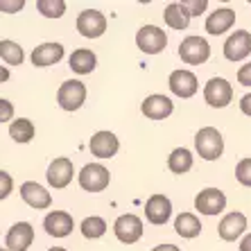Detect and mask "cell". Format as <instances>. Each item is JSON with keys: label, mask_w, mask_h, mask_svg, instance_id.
Listing matches in <instances>:
<instances>
[{"label": "cell", "mask_w": 251, "mask_h": 251, "mask_svg": "<svg viewBox=\"0 0 251 251\" xmlns=\"http://www.w3.org/2000/svg\"><path fill=\"white\" fill-rule=\"evenodd\" d=\"M163 18H165V25L172 29H186L188 23H190V14H188V9L181 5V2H170L168 7H165L163 12Z\"/></svg>", "instance_id": "obj_23"}, {"label": "cell", "mask_w": 251, "mask_h": 251, "mask_svg": "<svg viewBox=\"0 0 251 251\" xmlns=\"http://www.w3.org/2000/svg\"><path fill=\"white\" fill-rule=\"evenodd\" d=\"M9 136H12L16 143H29L34 138V125L27 118H18L9 125Z\"/></svg>", "instance_id": "obj_26"}, {"label": "cell", "mask_w": 251, "mask_h": 251, "mask_svg": "<svg viewBox=\"0 0 251 251\" xmlns=\"http://www.w3.org/2000/svg\"><path fill=\"white\" fill-rule=\"evenodd\" d=\"M57 102L64 111H77L86 102V86L79 79H68L59 86Z\"/></svg>", "instance_id": "obj_4"}, {"label": "cell", "mask_w": 251, "mask_h": 251, "mask_svg": "<svg viewBox=\"0 0 251 251\" xmlns=\"http://www.w3.org/2000/svg\"><path fill=\"white\" fill-rule=\"evenodd\" d=\"M7 79H9V70H7L5 66H0V84L7 82Z\"/></svg>", "instance_id": "obj_39"}, {"label": "cell", "mask_w": 251, "mask_h": 251, "mask_svg": "<svg viewBox=\"0 0 251 251\" xmlns=\"http://www.w3.org/2000/svg\"><path fill=\"white\" fill-rule=\"evenodd\" d=\"M168 86H170V91H172L176 98L188 100V98H193V95L197 93L199 84H197V77H195V73L179 68V70H172V73H170Z\"/></svg>", "instance_id": "obj_8"}, {"label": "cell", "mask_w": 251, "mask_h": 251, "mask_svg": "<svg viewBox=\"0 0 251 251\" xmlns=\"http://www.w3.org/2000/svg\"><path fill=\"white\" fill-rule=\"evenodd\" d=\"M152 251H181V249L175 245H158V247H154Z\"/></svg>", "instance_id": "obj_38"}, {"label": "cell", "mask_w": 251, "mask_h": 251, "mask_svg": "<svg viewBox=\"0 0 251 251\" xmlns=\"http://www.w3.org/2000/svg\"><path fill=\"white\" fill-rule=\"evenodd\" d=\"M21 199L36 210H43L52 204V195L48 193L43 186H39L36 181H25L21 186Z\"/></svg>", "instance_id": "obj_19"}, {"label": "cell", "mask_w": 251, "mask_h": 251, "mask_svg": "<svg viewBox=\"0 0 251 251\" xmlns=\"http://www.w3.org/2000/svg\"><path fill=\"white\" fill-rule=\"evenodd\" d=\"M204 100L213 109H224L231 104L233 100V86L224 79V77H213L204 86Z\"/></svg>", "instance_id": "obj_6"}, {"label": "cell", "mask_w": 251, "mask_h": 251, "mask_svg": "<svg viewBox=\"0 0 251 251\" xmlns=\"http://www.w3.org/2000/svg\"><path fill=\"white\" fill-rule=\"evenodd\" d=\"M145 217L154 226H163L172 217V201L165 195H152L145 204Z\"/></svg>", "instance_id": "obj_12"}, {"label": "cell", "mask_w": 251, "mask_h": 251, "mask_svg": "<svg viewBox=\"0 0 251 251\" xmlns=\"http://www.w3.org/2000/svg\"><path fill=\"white\" fill-rule=\"evenodd\" d=\"M251 54V32L235 29L224 43V57L228 61H242Z\"/></svg>", "instance_id": "obj_11"}, {"label": "cell", "mask_w": 251, "mask_h": 251, "mask_svg": "<svg viewBox=\"0 0 251 251\" xmlns=\"http://www.w3.org/2000/svg\"><path fill=\"white\" fill-rule=\"evenodd\" d=\"M240 251H251V233H247L240 242Z\"/></svg>", "instance_id": "obj_37"}, {"label": "cell", "mask_w": 251, "mask_h": 251, "mask_svg": "<svg viewBox=\"0 0 251 251\" xmlns=\"http://www.w3.org/2000/svg\"><path fill=\"white\" fill-rule=\"evenodd\" d=\"M179 57H181V61L188 66L206 64L210 57V46L201 36H188V39H183V41L179 43Z\"/></svg>", "instance_id": "obj_2"}, {"label": "cell", "mask_w": 251, "mask_h": 251, "mask_svg": "<svg viewBox=\"0 0 251 251\" xmlns=\"http://www.w3.org/2000/svg\"><path fill=\"white\" fill-rule=\"evenodd\" d=\"M36 9L46 18H61L66 12V2L64 0H39V2H36Z\"/></svg>", "instance_id": "obj_29"}, {"label": "cell", "mask_w": 251, "mask_h": 251, "mask_svg": "<svg viewBox=\"0 0 251 251\" xmlns=\"http://www.w3.org/2000/svg\"><path fill=\"white\" fill-rule=\"evenodd\" d=\"M175 231L181 235V238L193 240L201 233V222H199V217L193 215V213H181V215L175 220Z\"/></svg>", "instance_id": "obj_25"}, {"label": "cell", "mask_w": 251, "mask_h": 251, "mask_svg": "<svg viewBox=\"0 0 251 251\" xmlns=\"http://www.w3.org/2000/svg\"><path fill=\"white\" fill-rule=\"evenodd\" d=\"M233 23H235V12L228 9V7H222V9H217V12H213L206 18V32L213 36H220L226 29L233 27Z\"/></svg>", "instance_id": "obj_21"}, {"label": "cell", "mask_w": 251, "mask_h": 251, "mask_svg": "<svg viewBox=\"0 0 251 251\" xmlns=\"http://www.w3.org/2000/svg\"><path fill=\"white\" fill-rule=\"evenodd\" d=\"M118 147H120V143H118L116 134H111V131H98V134H93L91 140H88V150H91V154L98 158L116 156Z\"/></svg>", "instance_id": "obj_18"}, {"label": "cell", "mask_w": 251, "mask_h": 251, "mask_svg": "<svg viewBox=\"0 0 251 251\" xmlns=\"http://www.w3.org/2000/svg\"><path fill=\"white\" fill-rule=\"evenodd\" d=\"M77 32L86 39H98L106 32V18L98 9H84L77 16Z\"/></svg>", "instance_id": "obj_7"}, {"label": "cell", "mask_w": 251, "mask_h": 251, "mask_svg": "<svg viewBox=\"0 0 251 251\" xmlns=\"http://www.w3.org/2000/svg\"><path fill=\"white\" fill-rule=\"evenodd\" d=\"M64 59V46L61 43H41L39 48L32 50V64L36 68H46Z\"/></svg>", "instance_id": "obj_20"}, {"label": "cell", "mask_w": 251, "mask_h": 251, "mask_svg": "<svg viewBox=\"0 0 251 251\" xmlns=\"http://www.w3.org/2000/svg\"><path fill=\"white\" fill-rule=\"evenodd\" d=\"M238 82L242 84V86H251V61H249V64H245V66H240Z\"/></svg>", "instance_id": "obj_35"}, {"label": "cell", "mask_w": 251, "mask_h": 251, "mask_svg": "<svg viewBox=\"0 0 251 251\" xmlns=\"http://www.w3.org/2000/svg\"><path fill=\"white\" fill-rule=\"evenodd\" d=\"M98 66V57L86 48H79L70 54V68L75 70L77 75H91Z\"/></svg>", "instance_id": "obj_22"}, {"label": "cell", "mask_w": 251, "mask_h": 251, "mask_svg": "<svg viewBox=\"0 0 251 251\" xmlns=\"http://www.w3.org/2000/svg\"><path fill=\"white\" fill-rule=\"evenodd\" d=\"M235 179H238L242 186L251 188V158H242V161L235 165Z\"/></svg>", "instance_id": "obj_30"}, {"label": "cell", "mask_w": 251, "mask_h": 251, "mask_svg": "<svg viewBox=\"0 0 251 251\" xmlns=\"http://www.w3.org/2000/svg\"><path fill=\"white\" fill-rule=\"evenodd\" d=\"M82 233H84V238H88V240L102 238V235L106 233V222L98 215L86 217V220L82 222Z\"/></svg>", "instance_id": "obj_28"}, {"label": "cell", "mask_w": 251, "mask_h": 251, "mask_svg": "<svg viewBox=\"0 0 251 251\" xmlns=\"http://www.w3.org/2000/svg\"><path fill=\"white\" fill-rule=\"evenodd\" d=\"M140 111H143L145 118H150V120H165V118L172 116L175 104H172V100L165 98V95H150V98L143 100Z\"/></svg>", "instance_id": "obj_17"}, {"label": "cell", "mask_w": 251, "mask_h": 251, "mask_svg": "<svg viewBox=\"0 0 251 251\" xmlns=\"http://www.w3.org/2000/svg\"><path fill=\"white\" fill-rule=\"evenodd\" d=\"M181 5L186 7L188 14H190V18H193V16H199V14H204L206 7H208V2H206V0H183Z\"/></svg>", "instance_id": "obj_31"}, {"label": "cell", "mask_w": 251, "mask_h": 251, "mask_svg": "<svg viewBox=\"0 0 251 251\" xmlns=\"http://www.w3.org/2000/svg\"><path fill=\"white\" fill-rule=\"evenodd\" d=\"M195 150L204 161H217L224 152V138L215 127H204L195 134Z\"/></svg>", "instance_id": "obj_1"}, {"label": "cell", "mask_w": 251, "mask_h": 251, "mask_svg": "<svg viewBox=\"0 0 251 251\" xmlns=\"http://www.w3.org/2000/svg\"><path fill=\"white\" fill-rule=\"evenodd\" d=\"M43 228H46V233L52 235V238H66V235L73 233L75 220H73V215L66 213V210H52V213H48L46 220H43Z\"/></svg>", "instance_id": "obj_14"}, {"label": "cell", "mask_w": 251, "mask_h": 251, "mask_svg": "<svg viewBox=\"0 0 251 251\" xmlns=\"http://www.w3.org/2000/svg\"><path fill=\"white\" fill-rule=\"evenodd\" d=\"M12 190H14V181H12V176L7 175L5 170H0V199H7Z\"/></svg>", "instance_id": "obj_32"}, {"label": "cell", "mask_w": 251, "mask_h": 251, "mask_svg": "<svg viewBox=\"0 0 251 251\" xmlns=\"http://www.w3.org/2000/svg\"><path fill=\"white\" fill-rule=\"evenodd\" d=\"M12 118H14L12 102H7V100L0 98V123H7V120H12Z\"/></svg>", "instance_id": "obj_34"}, {"label": "cell", "mask_w": 251, "mask_h": 251, "mask_svg": "<svg viewBox=\"0 0 251 251\" xmlns=\"http://www.w3.org/2000/svg\"><path fill=\"white\" fill-rule=\"evenodd\" d=\"M168 168L175 175H186L193 170V152L186 147H176L172 150V154L168 156Z\"/></svg>", "instance_id": "obj_24"}, {"label": "cell", "mask_w": 251, "mask_h": 251, "mask_svg": "<svg viewBox=\"0 0 251 251\" xmlns=\"http://www.w3.org/2000/svg\"><path fill=\"white\" fill-rule=\"evenodd\" d=\"M240 111L245 113V116L251 118V93H247L245 98L240 100Z\"/></svg>", "instance_id": "obj_36"}, {"label": "cell", "mask_w": 251, "mask_h": 251, "mask_svg": "<svg viewBox=\"0 0 251 251\" xmlns=\"http://www.w3.org/2000/svg\"><path fill=\"white\" fill-rule=\"evenodd\" d=\"M25 7V0H0V12L16 14Z\"/></svg>", "instance_id": "obj_33"}, {"label": "cell", "mask_w": 251, "mask_h": 251, "mask_svg": "<svg viewBox=\"0 0 251 251\" xmlns=\"http://www.w3.org/2000/svg\"><path fill=\"white\" fill-rule=\"evenodd\" d=\"M73 175H75V168H73V161L66 156L54 158L50 168H48V183L52 188H66L70 181H73Z\"/></svg>", "instance_id": "obj_16"}, {"label": "cell", "mask_w": 251, "mask_h": 251, "mask_svg": "<svg viewBox=\"0 0 251 251\" xmlns=\"http://www.w3.org/2000/svg\"><path fill=\"white\" fill-rule=\"evenodd\" d=\"M195 208L201 215H217L226 208V195L220 188H206L195 197Z\"/></svg>", "instance_id": "obj_10"}, {"label": "cell", "mask_w": 251, "mask_h": 251, "mask_svg": "<svg viewBox=\"0 0 251 251\" xmlns=\"http://www.w3.org/2000/svg\"><path fill=\"white\" fill-rule=\"evenodd\" d=\"M136 46L145 54H158L168 46V36H165V32L161 27H156V25H143V27L136 32Z\"/></svg>", "instance_id": "obj_5"}, {"label": "cell", "mask_w": 251, "mask_h": 251, "mask_svg": "<svg viewBox=\"0 0 251 251\" xmlns=\"http://www.w3.org/2000/svg\"><path fill=\"white\" fill-rule=\"evenodd\" d=\"M113 231H116V238L120 242L134 245V242L140 240V235H143V220L138 215H131V213L120 215L116 220V224H113Z\"/></svg>", "instance_id": "obj_9"}, {"label": "cell", "mask_w": 251, "mask_h": 251, "mask_svg": "<svg viewBox=\"0 0 251 251\" xmlns=\"http://www.w3.org/2000/svg\"><path fill=\"white\" fill-rule=\"evenodd\" d=\"M79 179V186L86 190V193H102L109 181H111V175H109V170L104 165L100 163H88L82 168V172L77 175Z\"/></svg>", "instance_id": "obj_3"}, {"label": "cell", "mask_w": 251, "mask_h": 251, "mask_svg": "<svg viewBox=\"0 0 251 251\" xmlns=\"http://www.w3.org/2000/svg\"><path fill=\"white\" fill-rule=\"evenodd\" d=\"M0 251H7V249H0Z\"/></svg>", "instance_id": "obj_41"}, {"label": "cell", "mask_w": 251, "mask_h": 251, "mask_svg": "<svg viewBox=\"0 0 251 251\" xmlns=\"http://www.w3.org/2000/svg\"><path fill=\"white\" fill-rule=\"evenodd\" d=\"M48 251H68V249H64V247H52V249H48Z\"/></svg>", "instance_id": "obj_40"}, {"label": "cell", "mask_w": 251, "mask_h": 251, "mask_svg": "<svg viewBox=\"0 0 251 251\" xmlns=\"http://www.w3.org/2000/svg\"><path fill=\"white\" fill-rule=\"evenodd\" d=\"M245 231H247V217L240 210H233V213L224 215L220 226H217V233H220V238L224 242H235V240L245 235Z\"/></svg>", "instance_id": "obj_13"}, {"label": "cell", "mask_w": 251, "mask_h": 251, "mask_svg": "<svg viewBox=\"0 0 251 251\" xmlns=\"http://www.w3.org/2000/svg\"><path fill=\"white\" fill-rule=\"evenodd\" d=\"M0 59L2 61H7L9 66H21L23 64V48L18 46L16 41H9V39H5V41H0Z\"/></svg>", "instance_id": "obj_27"}, {"label": "cell", "mask_w": 251, "mask_h": 251, "mask_svg": "<svg viewBox=\"0 0 251 251\" xmlns=\"http://www.w3.org/2000/svg\"><path fill=\"white\" fill-rule=\"evenodd\" d=\"M34 242V228L29 222H16L5 238L7 251H27Z\"/></svg>", "instance_id": "obj_15"}]
</instances>
